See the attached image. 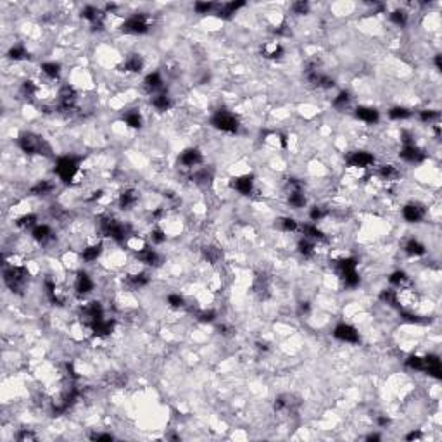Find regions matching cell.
Listing matches in <instances>:
<instances>
[{
  "instance_id": "obj_1",
  "label": "cell",
  "mask_w": 442,
  "mask_h": 442,
  "mask_svg": "<svg viewBox=\"0 0 442 442\" xmlns=\"http://www.w3.org/2000/svg\"><path fill=\"white\" fill-rule=\"evenodd\" d=\"M56 175L59 180L69 185H76L83 180L85 173H83L82 166H80V159L75 156H63L56 161Z\"/></svg>"
},
{
  "instance_id": "obj_2",
  "label": "cell",
  "mask_w": 442,
  "mask_h": 442,
  "mask_svg": "<svg viewBox=\"0 0 442 442\" xmlns=\"http://www.w3.org/2000/svg\"><path fill=\"white\" fill-rule=\"evenodd\" d=\"M18 145L22 152L30 154V156H35V154H38V156H48L50 154V145L40 135L31 133V131H24V133L19 135Z\"/></svg>"
},
{
  "instance_id": "obj_3",
  "label": "cell",
  "mask_w": 442,
  "mask_h": 442,
  "mask_svg": "<svg viewBox=\"0 0 442 442\" xmlns=\"http://www.w3.org/2000/svg\"><path fill=\"white\" fill-rule=\"evenodd\" d=\"M4 280L12 292H21V290H24L28 280H30V272H28L26 266L11 264L4 270Z\"/></svg>"
},
{
  "instance_id": "obj_4",
  "label": "cell",
  "mask_w": 442,
  "mask_h": 442,
  "mask_svg": "<svg viewBox=\"0 0 442 442\" xmlns=\"http://www.w3.org/2000/svg\"><path fill=\"white\" fill-rule=\"evenodd\" d=\"M152 28V18L147 12H137L130 16L126 21H123V33L126 35H145Z\"/></svg>"
},
{
  "instance_id": "obj_5",
  "label": "cell",
  "mask_w": 442,
  "mask_h": 442,
  "mask_svg": "<svg viewBox=\"0 0 442 442\" xmlns=\"http://www.w3.org/2000/svg\"><path fill=\"white\" fill-rule=\"evenodd\" d=\"M211 125L212 128L225 131V133H237L238 128H240L238 118L230 111H216L214 116L211 118Z\"/></svg>"
},
{
  "instance_id": "obj_6",
  "label": "cell",
  "mask_w": 442,
  "mask_h": 442,
  "mask_svg": "<svg viewBox=\"0 0 442 442\" xmlns=\"http://www.w3.org/2000/svg\"><path fill=\"white\" fill-rule=\"evenodd\" d=\"M334 337L340 342H347V344H358L361 340L359 332L349 323H340L335 327L334 330Z\"/></svg>"
},
{
  "instance_id": "obj_7",
  "label": "cell",
  "mask_w": 442,
  "mask_h": 442,
  "mask_svg": "<svg viewBox=\"0 0 442 442\" xmlns=\"http://www.w3.org/2000/svg\"><path fill=\"white\" fill-rule=\"evenodd\" d=\"M347 164L351 168H361V169H368L370 166L375 164V156L366 150H354L347 156Z\"/></svg>"
},
{
  "instance_id": "obj_8",
  "label": "cell",
  "mask_w": 442,
  "mask_h": 442,
  "mask_svg": "<svg viewBox=\"0 0 442 442\" xmlns=\"http://www.w3.org/2000/svg\"><path fill=\"white\" fill-rule=\"evenodd\" d=\"M425 216H427V209L420 202H409L402 208V218L408 223H420Z\"/></svg>"
},
{
  "instance_id": "obj_9",
  "label": "cell",
  "mask_w": 442,
  "mask_h": 442,
  "mask_svg": "<svg viewBox=\"0 0 442 442\" xmlns=\"http://www.w3.org/2000/svg\"><path fill=\"white\" fill-rule=\"evenodd\" d=\"M399 157L406 163H411V164H418L425 159V152L418 147L416 144H404L402 145L401 152H399Z\"/></svg>"
},
{
  "instance_id": "obj_10",
  "label": "cell",
  "mask_w": 442,
  "mask_h": 442,
  "mask_svg": "<svg viewBox=\"0 0 442 442\" xmlns=\"http://www.w3.org/2000/svg\"><path fill=\"white\" fill-rule=\"evenodd\" d=\"M204 161L202 157V152L199 149H187L180 154L178 163L182 164V168H187V169H193V168H199Z\"/></svg>"
},
{
  "instance_id": "obj_11",
  "label": "cell",
  "mask_w": 442,
  "mask_h": 442,
  "mask_svg": "<svg viewBox=\"0 0 442 442\" xmlns=\"http://www.w3.org/2000/svg\"><path fill=\"white\" fill-rule=\"evenodd\" d=\"M135 257H137L138 263L145 264V266H159L161 263V256L156 249H152L150 245H145L144 249L135 253Z\"/></svg>"
},
{
  "instance_id": "obj_12",
  "label": "cell",
  "mask_w": 442,
  "mask_h": 442,
  "mask_svg": "<svg viewBox=\"0 0 442 442\" xmlns=\"http://www.w3.org/2000/svg\"><path fill=\"white\" fill-rule=\"evenodd\" d=\"M31 237H33V240L38 242L40 245H47L54 240V230L48 227V225L38 223L37 227L31 230Z\"/></svg>"
},
{
  "instance_id": "obj_13",
  "label": "cell",
  "mask_w": 442,
  "mask_h": 442,
  "mask_svg": "<svg viewBox=\"0 0 442 442\" xmlns=\"http://www.w3.org/2000/svg\"><path fill=\"white\" fill-rule=\"evenodd\" d=\"M164 80L159 73H150L144 78V90L150 95H156L159 92H164Z\"/></svg>"
},
{
  "instance_id": "obj_14",
  "label": "cell",
  "mask_w": 442,
  "mask_h": 442,
  "mask_svg": "<svg viewBox=\"0 0 442 442\" xmlns=\"http://www.w3.org/2000/svg\"><path fill=\"white\" fill-rule=\"evenodd\" d=\"M138 201H140V192L135 189H126L119 193L118 202H119V208L128 211V209H133L138 204Z\"/></svg>"
},
{
  "instance_id": "obj_15",
  "label": "cell",
  "mask_w": 442,
  "mask_h": 442,
  "mask_svg": "<svg viewBox=\"0 0 442 442\" xmlns=\"http://www.w3.org/2000/svg\"><path fill=\"white\" fill-rule=\"evenodd\" d=\"M232 189L237 190L240 195H251L254 192V178L249 175L238 176V178H233L230 182Z\"/></svg>"
},
{
  "instance_id": "obj_16",
  "label": "cell",
  "mask_w": 442,
  "mask_h": 442,
  "mask_svg": "<svg viewBox=\"0 0 442 442\" xmlns=\"http://www.w3.org/2000/svg\"><path fill=\"white\" fill-rule=\"evenodd\" d=\"M93 287H95V282L92 280V276H90L88 273H85V272H78L76 280H75L76 294H80V295H86V294L92 292Z\"/></svg>"
},
{
  "instance_id": "obj_17",
  "label": "cell",
  "mask_w": 442,
  "mask_h": 442,
  "mask_svg": "<svg viewBox=\"0 0 442 442\" xmlns=\"http://www.w3.org/2000/svg\"><path fill=\"white\" fill-rule=\"evenodd\" d=\"M354 116H356L359 121L368 123V125H375V123H379V119H380L379 111L373 109V107H366V105H359V107H356Z\"/></svg>"
},
{
  "instance_id": "obj_18",
  "label": "cell",
  "mask_w": 442,
  "mask_h": 442,
  "mask_svg": "<svg viewBox=\"0 0 442 442\" xmlns=\"http://www.w3.org/2000/svg\"><path fill=\"white\" fill-rule=\"evenodd\" d=\"M261 52H263V56L266 57V59H280V57L285 54V48L282 47L280 42L270 40V42H266V43L263 45Z\"/></svg>"
},
{
  "instance_id": "obj_19",
  "label": "cell",
  "mask_w": 442,
  "mask_h": 442,
  "mask_svg": "<svg viewBox=\"0 0 442 442\" xmlns=\"http://www.w3.org/2000/svg\"><path fill=\"white\" fill-rule=\"evenodd\" d=\"M150 102H152V107L159 112L169 111L171 105H173V101H171L169 93H166V92H159V93H156V95H152V101Z\"/></svg>"
},
{
  "instance_id": "obj_20",
  "label": "cell",
  "mask_w": 442,
  "mask_h": 442,
  "mask_svg": "<svg viewBox=\"0 0 442 442\" xmlns=\"http://www.w3.org/2000/svg\"><path fill=\"white\" fill-rule=\"evenodd\" d=\"M377 173H379L380 178L385 180V182H396V180H399V176H401V169H399L396 164H382Z\"/></svg>"
},
{
  "instance_id": "obj_21",
  "label": "cell",
  "mask_w": 442,
  "mask_h": 442,
  "mask_svg": "<svg viewBox=\"0 0 442 442\" xmlns=\"http://www.w3.org/2000/svg\"><path fill=\"white\" fill-rule=\"evenodd\" d=\"M144 69V59L138 54H131L123 63V71L125 73H140Z\"/></svg>"
},
{
  "instance_id": "obj_22",
  "label": "cell",
  "mask_w": 442,
  "mask_h": 442,
  "mask_svg": "<svg viewBox=\"0 0 442 442\" xmlns=\"http://www.w3.org/2000/svg\"><path fill=\"white\" fill-rule=\"evenodd\" d=\"M54 189H56V185H54V182H50V180H38V182L30 189V192H31V195H37V197H45L48 193H52Z\"/></svg>"
},
{
  "instance_id": "obj_23",
  "label": "cell",
  "mask_w": 442,
  "mask_h": 442,
  "mask_svg": "<svg viewBox=\"0 0 442 442\" xmlns=\"http://www.w3.org/2000/svg\"><path fill=\"white\" fill-rule=\"evenodd\" d=\"M102 254V244L101 242H95V244L86 245L85 249L82 251V259L85 263H95Z\"/></svg>"
},
{
  "instance_id": "obj_24",
  "label": "cell",
  "mask_w": 442,
  "mask_h": 442,
  "mask_svg": "<svg viewBox=\"0 0 442 442\" xmlns=\"http://www.w3.org/2000/svg\"><path fill=\"white\" fill-rule=\"evenodd\" d=\"M404 253L411 257H420L427 253V247L421 244L420 240H416V238H409L408 242L404 244Z\"/></svg>"
},
{
  "instance_id": "obj_25",
  "label": "cell",
  "mask_w": 442,
  "mask_h": 442,
  "mask_svg": "<svg viewBox=\"0 0 442 442\" xmlns=\"http://www.w3.org/2000/svg\"><path fill=\"white\" fill-rule=\"evenodd\" d=\"M389 282H390V285L394 287L396 290H398V289H404V287L411 285V280H409L408 273L402 272V270H398V272L392 273V275L389 276Z\"/></svg>"
},
{
  "instance_id": "obj_26",
  "label": "cell",
  "mask_w": 442,
  "mask_h": 442,
  "mask_svg": "<svg viewBox=\"0 0 442 442\" xmlns=\"http://www.w3.org/2000/svg\"><path fill=\"white\" fill-rule=\"evenodd\" d=\"M297 249H299V253L306 257V259H309V257L316 256V242L302 237L301 240H299V244H297Z\"/></svg>"
},
{
  "instance_id": "obj_27",
  "label": "cell",
  "mask_w": 442,
  "mask_h": 442,
  "mask_svg": "<svg viewBox=\"0 0 442 442\" xmlns=\"http://www.w3.org/2000/svg\"><path fill=\"white\" fill-rule=\"evenodd\" d=\"M287 202L292 209H301L306 206V195L304 190H295V192H289V197H287Z\"/></svg>"
},
{
  "instance_id": "obj_28",
  "label": "cell",
  "mask_w": 442,
  "mask_h": 442,
  "mask_svg": "<svg viewBox=\"0 0 442 442\" xmlns=\"http://www.w3.org/2000/svg\"><path fill=\"white\" fill-rule=\"evenodd\" d=\"M40 69H42V75L47 80H56L61 75V66L57 63H43L40 66Z\"/></svg>"
},
{
  "instance_id": "obj_29",
  "label": "cell",
  "mask_w": 442,
  "mask_h": 442,
  "mask_svg": "<svg viewBox=\"0 0 442 442\" xmlns=\"http://www.w3.org/2000/svg\"><path fill=\"white\" fill-rule=\"evenodd\" d=\"M16 225H18L19 228H24V230H33L35 227L38 225V218L37 214H22L21 218L16 221Z\"/></svg>"
},
{
  "instance_id": "obj_30",
  "label": "cell",
  "mask_w": 442,
  "mask_h": 442,
  "mask_svg": "<svg viewBox=\"0 0 442 442\" xmlns=\"http://www.w3.org/2000/svg\"><path fill=\"white\" fill-rule=\"evenodd\" d=\"M389 19H390V22H394L396 26L404 28L406 24H408V12L402 11V9H396V11H392L389 14Z\"/></svg>"
},
{
  "instance_id": "obj_31",
  "label": "cell",
  "mask_w": 442,
  "mask_h": 442,
  "mask_svg": "<svg viewBox=\"0 0 442 442\" xmlns=\"http://www.w3.org/2000/svg\"><path fill=\"white\" fill-rule=\"evenodd\" d=\"M330 214V211H328L325 206H313L311 209H309V219H311L313 223H318V221H321V219H325L327 216Z\"/></svg>"
},
{
  "instance_id": "obj_32",
  "label": "cell",
  "mask_w": 442,
  "mask_h": 442,
  "mask_svg": "<svg viewBox=\"0 0 442 442\" xmlns=\"http://www.w3.org/2000/svg\"><path fill=\"white\" fill-rule=\"evenodd\" d=\"M418 118H420V121L428 123V125H437L441 114H439V111H435V109H423V111H420Z\"/></svg>"
},
{
  "instance_id": "obj_33",
  "label": "cell",
  "mask_w": 442,
  "mask_h": 442,
  "mask_svg": "<svg viewBox=\"0 0 442 442\" xmlns=\"http://www.w3.org/2000/svg\"><path fill=\"white\" fill-rule=\"evenodd\" d=\"M332 104H334V107L337 109V111H344V109L351 104V93L344 90V92H340L337 97H335Z\"/></svg>"
},
{
  "instance_id": "obj_34",
  "label": "cell",
  "mask_w": 442,
  "mask_h": 442,
  "mask_svg": "<svg viewBox=\"0 0 442 442\" xmlns=\"http://www.w3.org/2000/svg\"><path fill=\"white\" fill-rule=\"evenodd\" d=\"M389 118L394 119V121L409 119V118H411V111H409V109H406V107H401V105H398V107H392L389 111Z\"/></svg>"
},
{
  "instance_id": "obj_35",
  "label": "cell",
  "mask_w": 442,
  "mask_h": 442,
  "mask_svg": "<svg viewBox=\"0 0 442 442\" xmlns=\"http://www.w3.org/2000/svg\"><path fill=\"white\" fill-rule=\"evenodd\" d=\"M278 227L282 228L283 232H297L301 225L297 223V219L290 218V216H285V218L278 219Z\"/></svg>"
},
{
  "instance_id": "obj_36",
  "label": "cell",
  "mask_w": 442,
  "mask_h": 442,
  "mask_svg": "<svg viewBox=\"0 0 442 442\" xmlns=\"http://www.w3.org/2000/svg\"><path fill=\"white\" fill-rule=\"evenodd\" d=\"M204 257L208 259V263L216 264L221 261V249L214 247V245H209V247H204Z\"/></svg>"
},
{
  "instance_id": "obj_37",
  "label": "cell",
  "mask_w": 442,
  "mask_h": 442,
  "mask_svg": "<svg viewBox=\"0 0 442 442\" xmlns=\"http://www.w3.org/2000/svg\"><path fill=\"white\" fill-rule=\"evenodd\" d=\"M125 123L130 128H142V114L138 111H130L125 114Z\"/></svg>"
},
{
  "instance_id": "obj_38",
  "label": "cell",
  "mask_w": 442,
  "mask_h": 442,
  "mask_svg": "<svg viewBox=\"0 0 442 442\" xmlns=\"http://www.w3.org/2000/svg\"><path fill=\"white\" fill-rule=\"evenodd\" d=\"M380 299L382 302H385L387 306H392V308H398V297H396V289H385L380 294Z\"/></svg>"
},
{
  "instance_id": "obj_39",
  "label": "cell",
  "mask_w": 442,
  "mask_h": 442,
  "mask_svg": "<svg viewBox=\"0 0 442 442\" xmlns=\"http://www.w3.org/2000/svg\"><path fill=\"white\" fill-rule=\"evenodd\" d=\"M406 366L409 370H415V372H423V356H418V354H413L406 359Z\"/></svg>"
},
{
  "instance_id": "obj_40",
  "label": "cell",
  "mask_w": 442,
  "mask_h": 442,
  "mask_svg": "<svg viewBox=\"0 0 442 442\" xmlns=\"http://www.w3.org/2000/svg\"><path fill=\"white\" fill-rule=\"evenodd\" d=\"M195 12L197 14H216V9H218V4H212V2H197V4L193 5Z\"/></svg>"
},
{
  "instance_id": "obj_41",
  "label": "cell",
  "mask_w": 442,
  "mask_h": 442,
  "mask_svg": "<svg viewBox=\"0 0 442 442\" xmlns=\"http://www.w3.org/2000/svg\"><path fill=\"white\" fill-rule=\"evenodd\" d=\"M26 57H28V52L22 45H14V47L9 50V59H12V61H22V59H26Z\"/></svg>"
},
{
  "instance_id": "obj_42",
  "label": "cell",
  "mask_w": 442,
  "mask_h": 442,
  "mask_svg": "<svg viewBox=\"0 0 442 442\" xmlns=\"http://www.w3.org/2000/svg\"><path fill=\"white\" fill-rule=\"evenodd\" d=\"M150 242H152L154 245L164 244V242H166V232L159 227L152 228V230H150Z\"/></svg>"
},
{
  "instance_id": "obj_43",
  "label": "cell",
  "mask_w": 442,
  "mask_h": 442,
  "mask_svg": "<svg viewBox=\"0 0 442 442\" xmlns=\"http://www.w3.org/2000/svg\"><path fill=\"white\" fill-rule=\"evenodd\" d=\"M166 301H168V304H169V308H173V309H180L185 306V299H183L180 294H169Z\"/></svg>"
},
{
  "instance_id": "obj_44",
  "label": "cell",
  "mask_w": 442,
  "mask_h": 442,
  "mask_svg": "<svg viewBox=\"0 0 442 442\" xmlns=\"http://www.w3.org/2000/svg\"><path fill=\"white\" fill-rule=\"evenodd\" d=\"M197 320L202 321V323H211V321L216 320V311H212V309H202V311L197 313Z\"/></svg>"
},
{
  "instance_id": "obj_45",
  "label": "cell",
  "mask_w": 442,
  "mask_h": 442,
  "mask_svg": "<svg viewBox=\"0 0 442 442\" xmlns=\"http://www.w3.org/2000/svg\"><path fill=\"white\" fill-rule=\"evenodd\" d=\"M292 12L294 14H297V16H302V14H308L309 12V4L308 2H294L292 4Z\"/></svg>"
},
{
  "instance_id": "obj_46",
  "label": "cell",
  "mask_w": 442,
  "mask_h": 442,
  "mask_svg": "<svg viewBox=\"0 0 442 442\" xmlns=\"http://www.w3.org/2000/svg\"><path fill=\"white\" fill-rule=\"evenodd\" d=\"M16 439L21 442H28V441H35L37 439V434L31 430H28V428H22V430H19V434L16 435Z\"/></svg>"
},
{
  "instance_id": "obj_47",
  "label": "cell",
  "mask_w": 442,
  "mask_h": 442,
  "mask_svg": "<svg viewBox=\"0 0 442 442\" xmlns=\"http://www.w3.org/2000/svg\"><path fill=\"white\" fill-rule=\"evenodd\" d=\"M377 425H379V427H382V428H387L390 425V418L387 415L377 416Z\"/></svg>"
},
{
  "instance_id": "obj_48",
  "label": "cell",
  "mask_w": 442,
  "mask_h": 442,
  "mask_svg": "<svg viewBox=\"0 0 442 442\" xmlns=\"http://www.w3.org/2000/svg\"><path fill=\"white\" fill-rule=\"evenodd\" d=\"M421 439H423V434L420 430H411L406 435V441H421Z\"/></svg>"
},
{
  "instance_id": "obj_49",
  "label": "cell",
  "mask_w": 442,
  "mask_h": 442,
  "mask_svg": "<svg viewBox=\"0 0 442 442\" xmlns=\"http://www.w3.org/2000/svg\"><path fill=\"white\" fill-rule=\"evenodd\" d=\"M93 441H112V434H93L92 435Z\"/></svg>"
},
{
  "instance_id": "obj_50",
  "label": "cell",
  "mask_w": 442,
  "mask_h": 442,
  "mask_svg": "<svg viewBox=\"0 0 442 442\" xmlns=\"http://www.w3.org/2000/svg\"><path fill=\"white\" fill-rule=\"evenodd\" d=\"M309 308H311L309 302H301V304H299V313H301V315H306V313H309Z\"/></svg>"
},
{
  "instance_id": "obj_51",
  "label": "cell",
  "mask_w": 442,
  "mask_h": 442,
  "mask_svg": "<svg viewBox=\"0 0 442 442\" xmlns=\"http://www.w3.org/2000/svg\"><path fill=\"white\" fill-rule=\"evenodd\" d=\"M434 64H435V69L441 71L442 66H441V54H437V56L434 57Z\"/></svg>"
},
{
  "instance_id": "obj_52",
  "label": "cell",
  "mask_w": 442,
  "mask_h": 442,
  "mask_svg": "<svg viewBox=\"0 0 442 442\" xmlns=\"http://www.w3.org/2000/svg\"><path fill=\"white\" fill-rule=\"evenodd\" d=\"M380 439H382V437H380L379 434H370L366 437V441H380Z\"/></svg>"
}]
</instances>
